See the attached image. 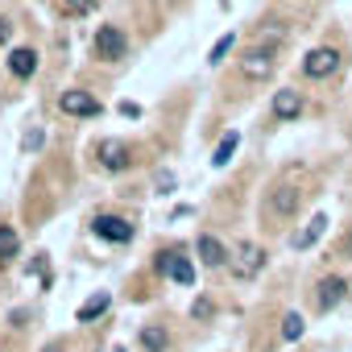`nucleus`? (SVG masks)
<instances>
[{
  "label": "nucleus",
  "mask_w": 352,
  "mask_h": 352,
  "mask_svg": "<svg viewBox=\"0 0 352 352\" xmlns=\"http://www.w3.org/2000/svg\"><path fill=\"white\" fill-rule=\"evenodd\" d=\"M298 336H302V315L290 311V315L282 319V340H298Z\"/></svg>",
  "instance_id": "obj_21"
},
{
  "label": "nucleus",
  "mask_w": 352,
  "mask_h": 352,
  "mask_svg": "<svg viewBox=\"0 0 352 352\" xmlns=\"http://www.w3.org/2000/svg\"><path fill=\"white\" fill-rule=\"evenodd\" d=\"M120 112H124V116H141V108H137L133 100H124V104H120Z\"/></svg>",
  "instance_id": "obj_25"
},
{
  "label": "nucleus",
  "mask_w": 352,
  "mask_h": 352,
  "mask_svg": "<svg viewBox=\"0 0 352 352\" xmlns=\"http://www.w3.org/2000/svg\"><path fill=\"white\" fill-rule=\"evenodd\" d=\"M236 145H241V137H236V133H224L220 145H216V153H212V162H216V166H228L232 153H236Z\"/></svg>",
  "instance_id": "obj_17"
},
{
  "label": "nucleus",
  "mask_w": 352,
  "mask_h": 352,
  "mask_svg": "<svg viewBox=\"0 0 352 352\" xmlns=\"http://www.w3.org/2000/svg\"><path fill=\"white\" fill-rule=\"evenodd\" d=\"M191 315H195V319H208V315H212V302H208V298H199V302L191 307Z\"/></svg>",
  "instance_id": "obj_22"
},
{
  "label": "nucleus",
  "mask_w": 352,
  "mask_h": 352,
  "mask_svg": "<svg viewBox=\"0 0 352 352\" xmlns=\"http://www.w3.org/2000/svg\"><path fill=\"white\" fill-rule=\"evenodd\" d=\"M166 344H170L166 327H157V323L141 327V348H145V352H166Z\"/></svg>",
  "instance_id": "obj_15"
},
{
  "label": "nucleus",
  "mask_w": 352,
  "mask_h": 352,
  "mask_svg": "<svg viewBox=\"0 0 352 352\" xmlns=\"http://www.w3.org/2000/svg\"><path fill=\"white\" fill-rule=\"evenodd\" d=\"M228 257H232V274H236V278H245V282H249V278H257V274L265 270V249H261V245H253V241H236Z\"/></svg>",
  "instance_id": "obj_2"
},
{
  "label": "nucleus",
  "mask_w": 352,
  "mask_h": 352,
  "mask_svg": "<svg viewBox=\"0 0 352 352\" xmlns=\"http://www.w3.org/2000/svg\"><path fill=\"white\" fill-rule=\"evenodd\" d=\"M91 50H96V58H104V63H116V58H124V54H129V38H124L116 25H100V34H96Z\"/></svg>",
  "instance_id": "obj_4"
},
{
  "label": "nucleus",
  "mask_w": 352,
  "mask_h": 352,
  "mask_svg": "<svg viewBox=\"0 0 352 352\" xmlns=\"http://www.w3.org/2000/svg\"><path fill=\"white\" fill-rule=\"evenodd\" d=\"M340 71V50H331V46H315L307 58H302V75L307 79H327V75H336Z\"/></svg>",
  "instance_id": "obj_5"
},
{
  "label": "nucleus",
  "mask_w": 352,
  "mask_h": 352,
  "mask_svg": "<svg viewBox=\"0 0 352 352\" xmlns=\"http://www.w3.org/2000/svg\"><path fill=\"white\" fill-rule=\"evenodd\" d=\"M129 162H133V149H129L124 141L104 137V141L96 145V166H100V170H124Z\"/></svg>",
  "instance_id": "obj_6"
},
{
  "label": "nucleus",
  "mask_w": 352,
  "mask_h": 352,
  "mask_svg": "<svg viewBox=\"0 0 352 352\" xmlns=\"http://www.w3.org/2000/svg\"><path fill=\"white\" fill-rule=\"evenodd\" d=\"M319 294H315V302H319V311H331V307H340L344 302V294H348V282L340 278V274H327V278H319V286H315Z\"/></svg>",
  "instance_id": "obj_10"
},
{
  "label": "nucleus",
  "mask_w": 352,
  "mask_h": 352,
  "mask_svg": "<svg viewBox=\"0 0 352 352\" xmlns=\"http://www.w3.org/2000/svg\"><path fill=\"white\" fill-rule=\"evenodd\" d=\"M323 232H327V216L319 212V216H311V220H307V224H302V228L290 236V249H311V245H315Z\"/></svg>",
  "instance_id": "obj_11"
},
{
  "label": "nucleus",
  "mask_w": 352,
  "mask_h": 352,
  "mask_svg": "<svg viewBox=\"0 0 352 352\" xmlns=\"http://www.w3.org/2000/svg\"><path fill=\"white\" fill-rule=\"evenodd\" d=\"M96 9V0H63V13L67 17H87Z\"/></svg>",
  "instance_id": "obj_20"
},
{
  "label": "nucleus",
  "mask_w": 352,
  "mask_h": 352,
  "mask_svg": "<svg viewBox=\"0 0 352 352\" xmlns=\"http://www.w3.org/2000/svg\"><path fill=\"white\" fill-rule=\"evenodd\" d=\"M195 249H199V261H204L208 270H220V265L228 261V249H224L216 236H208V232L199 236V245H195Z\"/></svg>",
  "instance_id": "obj_13"
},
{
  "label": "nucleus",
  "mask_w": 352,
  "mask_h": 352,
  "mask_svg": "<svg viewBox=\"0 0 352 352\" xmlns=\"http://www.w3.org/2000/svg\"><path fill=\"white\" fill-rule=\"evenodd\" d=\"M274 54H278V46H265V42L249 46V50H245V58H241V75H245V79H253V83L270 79V75H274Z\"/></svg>",
  "instance_id": "obj_3"
},
{
  "label": "nucleus",
  "mask_w": 352,
  "mask_h": 352,
  "mask_svg": "<svg viewBox=\"0 0 352 352\" xmlns=\"http://www.w3.org/2000/svg\"><path fill=\"white\" fill-rule=\"evenodd\" d=\"M232 46H236V38H232V34H224V38L212 46V58H208V63H212V67H220V63L228 58V50H232Z\"/></svg>",
  "instance_id": "obj_19"
},
{
  "label": "nucleus",
  "mask_w": 352,
  "mask_h": 352,
  "mask_svg": "<svg viewBox=\"0 0 352 352\" xmlns=\"http://www.w3.org/2000/svg\"><path fill=\"white\" fill-rule=\"evenodd\" d=\"M9 38H13V25H9V21H5V17H0V46H5V42H9Z\"/></svg>",
  "instance_id": "obj_24"
},
{
  "label": "nucleus",
  "mask_w": 352,
  "mask_h": 352,
  "mask_svg": "<svg viewBox=\"0 0 352 352\" xmlns=\"http://www.w3.org/2000/svg\"><path fill=\"white\" fill-rule=\"evenodd\" d=\"M58 108H63L67 116H100V100H96L91 91H79V87L63 91V96H58Z\"/></svg>",
  "instance_id": "obj_8"
},
{
  "label": "nucleus",
  "mask_w": 352,
  "mask_h": 352,
  "mask_svg": "<svg viewBox=\"0 0 352 352\" xmlns=\"http://www.w3.org/2000/svg\"><path fill=\"white\" fill-rule=\"evenodd\" d=\"M348 257H352V232H348Z\"/></svg>",
  "instance_id": "obj_27"
},
{
  "label": "nucleus",
  "mask_w": 352,
  "mask_h": 352,
  "mask_svg": "<svg viewBox=\"0 0 352 352\" xmlns=\"http://www.w3.org/2000/svg\"><path fill=\"white\" fill-rule=\"evenodd\" d=\"M120 352H124V348H120Z\"/></svg>",
  "instance_id": "obj_28"
},
{
  "label": "nucleus",
  "mask_w": 352,
  "mask_h": 352,
  "mask_svg": "<svg viewBox=\"0 0 352 352\" xmlns=\"http://www.w3.org/2000/svg\"><path fill=\"white\" fill-rule=\"evenodd\" d=\"M157 270H162V274H170L179 286H191V282H195V265H191V257H183L179 249L157 253Z\"/></svg>",
  "instance_id": "obj_7"
},
{
  "label": "nucleus",
  "mask_w": 352,
  "mask_h": 352,
  "mask_svg": "<svg viewBox=\"0 0 352 352\" xmlns=\"http://www.w3.org/2000/svg\"><path fill=\"white\" fill-rule=\"evenodd\" d=\"M298 112H302V96H298L294 87L274 91V116H278V120H294Z\"/></svg>",
  "instance_id": "obj_12"
},
{
  "label": "nucleus",
  "mask_w": 352,
  "mask_h": 352,
  "mask_svg": "<svg viewBox=\"0 0 352 352\" xmlns=\"http://www.w3.org/2000/svg\"><path fill=\"white\" fill-rule=\"evenodd\" d=\"M91 228H96V236H104V241H112V245L133 241V224H129V220H120V216H96V220H91Z\"/></svg>",
  "instance_id": "obj_9"
},
{
  "label": "nucleus",
  "mask_w": 352,
  "mask_h": 352,
  "mask_svg": "<svg viewBox=\"0 0 352 352\" xmlns=\"http://www.w3.org/2000/svg\"><path fill=\"white\" fill-rule=\"evenodd\" d=\"M298 208H302V187H298L294 179L274 183V187L265 191V204H261V212H265L270 220H290V216H298Z\"/></svg>",
  "instance_id": "obj_1"
},
{
  "label": "nucleus",
  "mask_w": 352,
  "mask_h": 352,
  "mask_svg": "<svg viewBox=\"0 0 352 352\" xmlns=\"http://www.w3.org/2000/svg\"><path fill=\"white\" fill-rule=\"evenodd\" d=\"M108 302H112L108 294H91V298L79 307V323H91V319H100V315L108 311Z\"/></svg>",
  "instance_id": "obj_16"
},
{
  "label": "nucleus",
  "mask_w": 352,
  "mask_h": 352,
  "mask_svg": "<svg viewBox=\"0 0 352 352\" xmlns=\"http://www.w3.org/2000/svg\"><path fill=\"white\" fill-rule=\"evenodd\" d=\"M9 257H17V232L9 224H0V261H9Z\"/></svg>",
  "instance_id": "obj_18"
},
{
  "label": "nucleus",
  "mask_w": 352,
  "mask_h": 352,
  "mask_svg": "<svg viewBox=\"0 0 352 352\" xmlns=\"http://www.w3.org/2000/svg\"><path fill=\"white\" fill-rule=\"evenodd\" d=\"M42 352H67V344H63V340H50V344H46Z\"/></svg>",
  "instance_id": "obj_26"
},
{
  "label": "nucleus",
  "mask_w": 352,
  "mask_h": 352,
  "mask_svg": "<svg viewBox=\"0 0 352 352\" xmlns=\"http://www.w3.org/2000/svg\"><path fill=\"white\" fill-rule=\"evenodd\" d=\"M9 71H13L17 79H30V75L38 71V50H13V54H9Z\"/></svg>",
  "instance_id": "obj_14"
},
{
  "label": "nucleus",
  "mask_w": 352,
  "mask_h": 352,
  "mask_svg": "<svg viewBox=\"0 0 352 352\" xmlns=\"http://www.w3.org/2000/svg\"><path fill=\"white\" fill-rule=\"evenodd\" d=\"M42 145V129H34V133H25V149H38Z\"/></svg>",
  "instance_id": "obj_23"
}]
</instances>
